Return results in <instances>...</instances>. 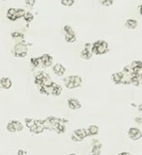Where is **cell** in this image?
Segmentation results:
<instances>
[{
  "mask_svg": "<svg viewBox=\"0 0 142 155\" xmlns=\"http://www.w3.org/2000/svg\"><path fill=\"white\" fill-rule=\"evenodd\" d=\"M63 83L67 89H75L82 85V80L78 75H70L63 79Z\"/></svg>",
  "mask_w": 142,
  "mask_h": 155,
  "instance_id": "obj_1",
  "label": "cell"
},
{
  "mask_svg": "<svg viewBox=\"0 0 142 155\" xmlns=\"http://www.w3.org/2000/svg\"><path fill=\"white\" fill-rule=\"evenodd\" d=\"M108 44L103 40L96 41L92 45V53L95 54H104L108 52Z\"/></svg>",
  "mask_w": 142,
  "mask_h": 155,
  "instance_id": "obj_2",
  "label": "cell"
},
{
  "mask_svg": "<svg viewBox=\"0 0 142 155\" xmlns=\"http://www.w3.org/2000/svg\"><path fill=\"white\" fill-rule=\"evenodd\" d=\"M6 130L10 134L22 132L24 130V125L21 122H19L17 120H11L6 124Z\"/></svg>",
  "mask_w": 142,
  "mask_h": 155,
  "instance_id": "obj_3",
  "label": "cell"
},
{
  "mask_svg": "<svg viewBox=\"0 0 142 155\" xmlns=\"http://www.w3.org/2000/svg\"><path fill=\"white\" fill-rule=\"evenodd\" d=\"M51 77L48 74L44 73V72H40L38 73L35 77H34V84L37 86H41V85H44V84H48L49 83H51Z\"/></svg>",
  "mask_w": 142,
  "mask_h": 155,
  "instance_id": "obj_4",
  "label": "cell"
},
{
  "mask_svg": "<svg viewBox=\"0 0 142 155\" xmlns=\"http://www.w3.org/2000/svg\"><path fill=\"white\" fill-rule=\"evenodd\" d=\"M87 137H88V134H87L86 129H82V128L74 130L71 135V139L74 143H81Z\"/></svg>",
  "mask_w": 142,
  "mask_h": 155,
  "instance_id": "obj_5",
  "label": "cell"
},
{
  "mask_svg": "<svg viewBox=\"0 0 142 155\" xmlns=\"http://www.w3.org/2000/svg\"><path fill=\"white\" fill-rule=\"evenodd\" d=\"M28 48L25 44L24 43H18L14 47V54L15 57L23 58L27 55Z\"/></svg>",
  "mask_w": 142,
  "mask_h": 155,
  "instance_id": "obj_6",
  "label": "cell"
},
{
  "mask_svg": "<svg viewBox=\"0 0 142 155\" xmlns=\"http://www.w3.org/2000/svg\"><path fill=\"white\" fill-rule=\"evenodd\" d=\"M25 12L23 9H15V8H9L7 11V18L11 21H15L17 18L23 17Z\"/></svg>",
  "mask_w": 142,
  "mask_h": 155,
  "instance_id": "obj_7",
  "label": "cell"
},
{
  "mask_svg": "<svg viewBox=\"0 0 142 155\" xmlns=\"http://www.w3.org/2000/svg\"><path fill=\"white\" fill-rule=\"evenodd\" d=\"M44 130H45V128L44 126L43 120H34L33 125L29 128V131L32 134H40Z\"/></svg>",
  "mask_w": 142,
  "mask_h": 155,
  "instance_id": "obj_8",
  "label": "cell"
},
{
  "mask_svg": "<svg viewBox=\"0 0 142 155\" xmlns=\"http://www.w3.org/2000/svg\"><path fill=\"white\" fill-rule=\"evenodd\" d=\"M63 32L65 34V41L68 43H73L76 41V35L74 31L70 25H65L63 28Z\"/></svg>",
  "mask_w": 142,
  "mask_h": 155,
  "instance_id": "obj_9",
  "label": "cell"
},
{
  "mask_svg": "<svg viewBox=\"0 0 142 155\" xmlns=\"http://www.w3.org/2000/svg\"><path fill=\"white\" fill-rule=\"evenodd\" d=\"M128 136L132 141H138L141 139L142 133L141 130L137 127H131L128 130Z\"/></svg>",
  "mask_w": 142,
  "mask_h": 155,
  "instance_id": "obj_10",
  "label": "cell"
},
{
  "mask_svg": "<svg viewBox=\"0 0 142 155\" xmlns=\"http://www.w3.org/2000/svg\"><path fill=\"white\" fill-rule=\"evenodd\" d=\"M130 66L133 74L142 77V63L140 61H134Z\"/></svg>",
  "mask_w": 142,
  "mask_h": 155,
  "instance_id": "obj_11",
  "label": "cell"
},
{
  "mask_svg": "<svg viewBox=\"0 0 142 155\" xmlns=\"http://www.w3.org/2000/svg\"><path fill=\"white\" fill-rule=\"evenodd\" d=\"M49 88H50V95H53V96H59V95H61V94L63 92L62 86L56 83H53V81L50 84Z\"/></svg>",
  "mask_w": 142,
  "mask_h": 155,
  "instance_id": "obj_12",
  "label": "cell"
},
{
  "mask_svg": "<svg viewBox=\"0 0 142 155\" xmlns=\"http://www.w3.org/2000/svg\"><path fill=\"white\" fill-rule=\"evenodd\" d=\"M81 57L85 60H90L92 57V45L91 44H86L84 46V49L81 52Z\"/></svg>",
  "mask_w": 142,
  "mask_h": 155,
  "instance_id": "obj_13",
  "label": "cell"
},
{
  "mask_svg": "<svg viewBox=\"0 0 142 155\" xmlns=\"http://www.w3.org/2000/svg\"><path fill=\"white\" fill-rule=\"evenodd\" d=\"M102 152V144L99 143L98 140H93L92 143V151L90 155H101Z\"/></svg>",
  "mask_w": 142,
  "mask_h": 155,
  "instance_id": "obj_14",
  "label": "cell"
},
{
  "mask_svg": "<svg viewBox=\"0 0 142 155\" xmlns=\"http://www.w3.org/2000/svg\"><path fill=\"white\" fill-rule=\"evenodd\" d=\"M40 61H41V64H43V66H44V67H50L53 64V57L47 54H43L40 57Z\"/></svg>",
  "mask_w": 142,
  "mask_h": 155,
  "instance_id": "obj_15",
  "label": "cell"
},
{
  "mask_svg": "<svg viewBox=\"0 0 142 155\" xmlns=\"http://www.w3.org/2000/svg\"><path fill=\"white\" fill-rule=\"evenodd\" d=\"M67 104H68V107L71 110H79L82 107V104H81L80 101L77 100V99H75V98H70V99H68Z\"/></svg>",
  "mask_w": 142,
  "mask_h": 155,
  "instance_id": "obj_16",
  "label": "cell"
},
{
  "mask_svg": "<svg viewBox=\"0 0 142 155\" xmlns=\"http://www.w3.org/2000/svg\"><path fill=\"white\" fill-rule=\"evenodd\" d=\"M12 84L13 83L11 79H9L8 77H2L0 79V86L5 90H9L12 87Z\"/></svg>",
  "mask_w": 142,
  "mask_h": 155,
  "instance_id": "obj_17",
  "label": "cell"
},
{
  "mask_svg": "<svg viewBox=\"0 0 142 155\" xmlns=\"http://www.w3.org/2000/svg\"><path fill=\"white\" fill-rule=\"evenodd\" d=\"M53 73H54L56 75L62 76V75H63V74H65L66 69H65V67H64L62 64H54V66L53 67Z\"/></svg>",
  "mask_w": 142,
  "mask_h": 155,
  "instance_id": "obj_18",
  "label": "cell"
},
{
  "mask_svg": "<svg viewBox=\"0 0 142 155\" xmlns=\"http://www.w3.org/2000/svg\"><path fill=\"white\" fill-rule=\"evenodd\" d=\"M111 80L115 84H121L123 80V73L122 72H117L114 73L111 75Z\"/></svg>",
  "mask_w": 142,
  "mask_h": 155,
  "instance_id": "obj_19",
  "label": "cell"
},
{
  "mask_svg": "<svg viewBox=\"0 0 142 155\" xmlns=\"http://www.w3.org/2000/svg\"><path fill=\"white\" fill-rule=\"evenodd\" d=\"M99 126L97 125H90L87 129H86V132H87V134H88V137L89 136H95L99 134Z\"/></svg>",
  "mask_w": 142,
  "mask_h": 155,
  "instance_id": "obj_20",
  "label": "cell"
},
{
  "mask_svg": "<svg viewBox=\"0 0 142 155\" xmlns=\"http://www.w3.org/2000/svg\"><path fill=\"white\" fill-rule=\"evenodd\" d=\"M125 25H126L128 28H130V29H134V28L137 27L138 22H137L136 20H134V19H128V20L126 21V23H125Z\"/></svg>",
  "mask_w": 142,
  "mask_h": 155,
  "instance_id": "obj_21",
  "label": "cell"
},
{
  "mask_svg": "<svg viewBox=\"0 0 142 155\" xmlns=\"http://www.w3.org/2000/svg\"><path fill=\"white\" fill-rule=\"evenodd\" d=\"M31 64L34 66V67H38L41 64V61H40V57H34V58H31Z\"/></svg>",
  "mask_w": 142,
  "mask_h": 155,
  "instance_id": "obj_22",
  "label": "cell"
},
{
  "mask_svg": "<svg viewBox=\"0 0 142 155\" xmlns=\"http://www.w3.org/2000/svg\"><path fill=\"white\" fill-rule=\"evenodd\" d=\"M61 3L64 6H71L74 4V0H62Z\"/></svg>",
  "mask_w": 142,
  "mask_h": 155,
  "instance_id": "obj_23",
  "label": "cell"
},
{
  "mask_svg": "<svg viewBox=\"0 0 142 155\" xmlns=\"http://www.w3.org/2000/svg\"><path fill=\"white\" fill-rule=\"evenodd\" d=\"M24 18L27 22H31V21L33 20V18H34V15H33L30 12H28V13H25V14L24 15Z\"/></svg>",
  "mask_w": 142,
  "mask_h": 155,
  "instance_id": "obj_24",
  "label": "cell"
},
{
  "mask_svg": "<svg viewBox=\"0 0 142 155\" xmlns=\"http://www.w3.org/2000/svg\"><path fill=\"white\" fill-rule=\"evenodd\" d=\"M101 3L103 5H106V6H109L113 4V0H102Z\"/></svg>",
  "mask_w": 142,
  "mask_h": 155,
  "instance_id": "obj_25",
  "label": "cell"
},
{
  "mask_svg": "<svg viewBox=\"0 0 142 155\" xmlns=\"http://www.w3.org/2000/svg\"><path fill=\"white\" fill-rule=\"evenodd\" d=\"M142 118L141 117H137L136 119H135V121L139 124H142V120H141Z\"/></svg>",
  "mask_w": 142,
  "mask_h": 155,
  "instance_id": "obj_26",
  "label": "cell"
},
{
  "mask_svg": "<svg viewBox=\"0 0 142 155\" xmlns=\"http://www.w3.org/2000/svg\"><path fill=\"white\" fill-rule=\"evenodd\" d=\"M25 154V152L24 151H23V150H19L18 152H17V155H24Z\"/></svg>",
  "mask_w": 142,
  "mask_h": 155,
  "instance_id": "obj_27",
  "label": "cell"
},
{
  "mask_svg": "<svg viewBox=\"0 0 142 155\" xmlns=\"http://www.w3.org/2000/svg\"><path fill=\"white\" fill-rule=\"evenodd\" d=\"M118 155H132L130 153H127V152H122V153H120Z\"/></svg>",
  "mask_w": 142,
  "mask_h": 155,
  "instance_id": "obj_28",
  "label": "cell"
},
{
  "mask_svg": "<svg viewBox=\"0 0 142 155\" xmlns=\"http://www.w3.org/2000/svg\"><path fill=\"white\" fill-rule=\"evenodd\" d=\"M139 111H140V112H142V106H141V104H140V105H139Z\"/></svg>",
  "mask_w": 142,
  "mask_h": 155,
  "instance_id": "obj_29",
  "label": "cell"
},
{
  "mask_svg": "<svg viewBox=\"0 0 142 155\" xmlns=\"http://www.w3.org/2000/svg\"><path fill=\"white\" fill-rule=\"evenodd\" d=\"M68 155H76L75 153H70V154H68Z\"/></svg>",
  "mask_w": 142,
  "mask_h": 155,
  "instance_id": "obj_30",
  "label": "cell"
},
{
  "mask_svg": "<svg viewBox=\"0 0 142 155\" xmlns=\"http://www.w3.org/2000/svg\"><path fill=\"white\" fill-rule=\"evenodd\" d=\"M0 91H1V86H0Z\"/></svg>",
  "mask_w": 142,
  "mask_h": 155,
  "instance_id": "obj_31",
  "label": "cell"
}]
</instances>
